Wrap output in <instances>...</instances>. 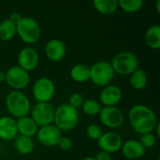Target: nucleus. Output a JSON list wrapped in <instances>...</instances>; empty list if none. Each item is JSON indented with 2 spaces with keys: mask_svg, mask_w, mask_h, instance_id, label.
Instances as JSON below:
<instances>
[{
  "mask_svg": "<svg viewBox=\"0 0 160 160\" xmlns=\"http://www.w3.org/2000/svg\"><path fill=\"white\" fill-rule=\"evenodd\" d=\"M35 144L32 138L18 135L14 139V149L17 153L22 156L30 155L34 150Z\"/></svg>",
  "mask_w": 160,
  "mask_h": 160,
  "instance_id": "aec40b11",
  "label": "nucleus"
},
{
  "mask_svg": "<svg viewBox=\"0 0 160 160\" xmlns=\"http://www.w3.org/2000/svg\"><path fill=\"white\" fill-rule=\"evenodd\" d=\"M115 73L110 62L99 60L90 67V81L97 86L105 87L112 84Z\"/></svg>",
  "mask_w": 160,
  "mask_h": 160,
  "instance_id": "423d86ee",
  "label": "nucleus"
},
{
  "mask_svg": "<svg viewBox=\"0 0 160 160\" xmlns=\"http://www.w3.org/2000/svg\"><path fill=\"white\" fill-rule=\"evenodd\" d=\"M95 159L96 160H112V156L111 154L107 153V152H104V151H99L96 157H95Z\"/></svg>",
  "mask_w": 160,
  "mask_h": 160,
  "instance_id": "7c9ffc66",
  "label": "nucleus"
},
{
  "mask_svg": "<svg viewBox=\"0 0 160 160\" xmlns=\"http://www.w3.org/2000/svg\"><path fill=\"white\" fill-rule=\"evenodd\" d=\"M144 3L142 0H120L118 1V8L127 13H136L140 11Z\"/></svg>",
  "mask_w": 160,
  "mask_h": 160,
  "instance_id": "393cba45",
  "label": "nucleus"
},
{
  "mask_svg": "<svg viewBox=\"0 0 160 160\" xmlns=\"http://www.w3.org/2000/svg\"><path fill=\"white\" fill-rule=\"evenodd\" d=\"M5 103L10 116L16 120L21 117L27 116L32 108L29 98L22 91L12 90L8 92L6 96Z\"/></svg>",
  "mask_w": 160,
  "mask_h": 160,
  "instance_id": "f03ea898",
  "label": "nucleus"
},
{
  "mask_svg": "<svg viewBox=\"0 0 160 160\" xmlns=\"http://www.w3.org/2000/svg\"><path fill=\"white\" fill-rule=\"evenodd\" d=\"M121 151L124 157L128 159L136 160L142 158L145 155L146 149L142 146L140 141L128 140L123 142Z\"/></svg>",
  "mask_w": 160,
  "mask_h": 160,
  "instance_id": "f3484780",
  "label": "nucleus"
},
{
  "mask_svg": "<svg viewBox=\"0 0 160 160\" xmlns=\"http://www.w3.org/2000/svg\"><path fill=\"white\" fill-rule=\"evenodd\" d=\"M140 142L142 144V146L147 149V148H152L156 145L157 143V138L154 133H146L142 135Z\"/></svg>",
  "mask_w": 160,
  "mask_h": 160,
  "instance_id": "cd10ccee",
  "label": "nucleus"
},
{
  "mask_svg": "<svg viewBox=\"0 0 160 160\" xmlns=\"http://www.w3.org/2000/svg\"><path fill=\"white\" fill-rule=\"evenodd\" d=\"M79 123L78 110L71 107L68 103L59 105L55 109L53 125L62 132L74 129Z\"/></svg>",
  "mask_w": 160,
  "mask_h": 160,
  "instance_id": "7ed1b4c3",
  "label": "nucleus"
},
{
  "mask_svg": "<svg viewBox=\"0 0 160 160\" xmlns=\"http://www.w3.org/2000/svg\"><path fill=\"white\" fill-rule=\"evenodd\" d=\"M115 74L128 76L139 68V59L137 55L128 51L116 53L110 62Z\"/></svg>",
  "mask_w": 160,
  "mask_h": 160,
  "instance_id": "20e7f679",
  "label": "nucleus"
},
{
  "mask_svg": "<svg viewBox=\"0 0 160 160\" xmlns=\"http://www.w3.org/2000/svg\"><path fill=\"white\" fill-rule=\"evenodd\" d=\"M98 115L102 125L110 129L119 128L125 122L124 112L117 106L102 107Z\"/></svg>",
  "mask_w": 160,
  "mask_h": 160,
  "instance_id": "9d476101",
  "label": "nucleus"
},
{
  "mask_svg": "<svg viewBox=\"0 0 160 160\" xmlns=\"http://www.w3.org/2000/svg\"><path fill=\"white\" fill-rule=\"evenodd\" d=\"M5 82L13 90L22 91L30 82L29 72L19 66H12L5 71Z\"/></svg>",
  "mask_w": 160,
  "mask_h": 160,
  "instance_id": "0eeeda50",
  "label": "nucleus"
},
{
  "mask_svg": "<svg viewBox=\"0 0 160 160\" xmlns=\"http://www.w3.org/2000/svg\"><path fill=\"white\" fill-rule=\"evenodd\" d=\"M70 78L78 83L90 81V67L84 64H76L70 69Z\"/></svg>",
  "mask_w": 160,
  "mask_h": 160,
  "instance_id": "6ab92c4d",
  "label": "nucleus"
},
{
  "mask_svg": "<svg viewBox=\"0 0 160 160\" xmlns=\"http://www.w3.org/2000/svg\"><path fill=\"white\" fill-rule=\"evenodd\" d=\"M129 78V83L131 87L135 90H142L148 83V77L146 72L142 68L136 69L133 73H131Z\"/></svg>",
  "mask_w": 160,
  "mask_h": 160,
  "instance_id": "5701e85b",
  "label": "nucleus"
},
{
  "mask_svg": "<svg viewBox=\"0 0 160 160\" xmlns=\"http://www.w3.org/2000/svg\"><path fill=\"white\" fill-rule=\"evenodd\" d=\"M84 100H85V99H84L83 96H82L81 93H74V94H72V95L69 97L68 102V103L71 107H73L74 109L78 110V109L82 108V106Z\"/></svg>",
  "mask_w": 160,
  "mask_h": 160,
  "instance_id": "c85d7f7f",
  "label": "nucleus"
},
{
  "mask_svg": "<svg viewBox=\"0 0 160 160\" xmlns=\"http://www.w3.org/2000/svg\"><path fill=\"white\" fill-rule=\"evenodd\" d=\"M5 82V71H0V82Z\"/></svg>",
  "mask_w": 160,
  "mask_h": 160,
  "instance_id": "473e14b6",
  "label": "nucleus"
},
{
  "mask_svg": "<svg viewBox=\"0 0 160 160\" xmlns=\"http://www.w3.org/2000/svg\"><path fill=\"white\" fill-rule=\"evenodd\" d=\"M102 130L100 128L99 126L98 125H95V124H91L87 127L86 128V134H87V137L93 141H97L101 137L102 135Z\"/></svg>",
  "mask_w": 160,
  "mask_h": 160,
  "instance_id": "bb28decb",
  "label": "nucleus"
},
{
  "mask_svg": "<svg viewBox=\"0 0 160 160\" xmlns=\"http://www.w3.org/2000/svg\"><path fill=\"white\" fill-rule=\"evenodd\" d=\"M93 6L98 12L103 15H112L119 8L117 0H95Z\"/></svg>",
  "mask_w": 160,
  "mask_h": 160,
  "instance_id": "4be33fe9",
  "label": "nucleus"
},
{
  "mask_svg": "<svg viewBox=\"0 0 160 160\" xmlns=\"http://www.w3.org/2000/svg\"><path fill=\"white\" fill-rule=\"evenodd\" d=\"M46 57L52 62L62 61L67 53V47L65 43L58 38H52L49 40L44 48Z\"/></svg>",
  "mask_w": 160,
  "mask_h": 160,
  "instance_id": "2eb2a0df",
  "label": "nucleus"
},
{
  "mask_svg": "<svg viewBox=\"0 0 160 160\" xmlns=\"http://www.w3.org/2000/svg\"><path fill=\"white\" fill-rule=\"evenodd\" d=\"M146 45L152 50L160 48V26L158 24L151 25L145 32L144 36Z\"/></svg>",
  "mask_w": 160,
  "mask_h": 160,
  "instance_id": "412c9836",
  "label": "nucleus"
},
{
  "mask_svg": "<svg viewBox=\"0 0 160 160\" xmlns=\"http://www.w3.org/2000/svg\"><path fill=\"white\" fill-rule=\"evenodd\" d=\"M122 137L113 131H108L102 133L101 137L98 140V145L100 151L107 152L109 154L116 153L121 150L123 145Z\"/></svg>",
  "mask_w": 160,
  "mask_h": 160,
  "instance_id": "f8f14e48",
  "label": "nucleus"
},
{
  "mask_svg": "<svg viewBox=\"0 0 160 160\" xmlns=\"http://www.w3.org/2000/svg\"><path fill=\"white\" fill-rule=\"evenodd\" d=\"M128 120L132 128L141 135L154 133L158 125L156 112L144 104L134 105L128 112Z\"/></svg>",
  "mask_w": 160,
  "mask_h": 160,
  "instance_id": "f257e3e1",
  "label": "nucleus"
},
{
  "mask_svg": "<svg viewBox=\"0 0 160 160\" xmlns=\"http://www.w3.org/2000/svg\"><path fill=\"white\" fill-rule=\"evenodd\" d=\"M16 119L11 116L0 117V140L11 141L18 136Z\"/></svg>",
  "mask_w": 160,
  "mask_h": 160,
  "instance_id": "dca6fc26",
  "label": "nucleus"
},
{
  "mask_svg": "<svg viewBox=\"0 0 160 160\" xmlns=\"http://www.w3.org/2000/svg\"><path fill=\"white\" fill-rule=\"evenodd\" d=\"M55 109L51 102H37L32 106L30 111V117L41 128L53 124Z\"/></svg>",
  "mask_w": 160,
  "mask_h": 160,
  "instance_id": "6e6552de",
  "label": "nucleus"
},
{
  "mask_svg": "<svg viewBox=\"0 0 160 160\" xmlns=\"http://www.w3.org/2000/svg\"><path fill=\"white\" fill-rule=\"evenodd\" d=\"M18 134L32 138L37 135L39 127L30 116H23L16 120Z\"/></svg>",
  "mask_w": 160,
  "mask_h": 160,
  "instance_id": "a211bd4d",
  "label": "nucleus"
},
{
  "mask_svg": "<svg viewBox=\"0 0 160 160\" xmlns=\"http://www.w3.org/2000/svg\"><path fill=\"white\" fill-rule=\"evenodd\" d=\"M101 109H102V105L99 103V101L91 98L84 100L82 106V110L83 113H85L88 116H96L99 114Z\"/></svg>",
  "mask_w": 160,
  "mask_h": 160,
  "instance_id": "a878e982",
  "label": "nucleus"
},
{
  "mask_svg": "<svg viewBox=\"0 0 160 160\" xmlns=\"http://www.w3.org/2000/svg\"><path fill=\"white\" fill-rule=\"evenodd\" d=\"M22 16L19 12H12V13L9 14V17H8V19L10 20L12 22H14V23L16 24V23L22 19Z\"/></svg>",
  "mask_w": 160,
  "mask_h": 160,
  "instance_id": "2f4dec72",
  "label": "nucleus"
},
{
  "mask_svg": "<svg viewBox=\"0 0 160 160\" xmlns=\"http://www.w3.org/2000/svg\"><path fill=\"white\" fill-rule=\"evenodd\" d=\"M16 36V24L8 19L0 22V40L9 41Z\"/></svg>",
  "mask_w": 160,
  "mask_h": 160,
  "instance_id": "b1692460",
  "label": "nucleus"
},
{
  "mask_svg": "<svg viewBox=\"0 0 160 160\" xmlns=\"http://www.w3.org/2000/svg\"><path fill=\"white\" fill-rule=\"evenodd\" d=\"M157 10H158V12L159 13L160 12V1L159 0H158V1H157Z\"/></svg>",
  "mask_w": 160,
  "mask_h": 160,
  "instance_id": "72a5a7b5",
  "label": "nucleus"
},
{
  "mask_svg": "<svg viewBox=\"0 0 160 160\" xmlns=\"http://www.w3.org/2000/svg\"><path fill=\"white\" fill-rule=\"evenodd\" d=\"M123 98L122 89L115 84L103 87L99 95V103L103 107H112L120 103Z\"/></svg>",
  "mask_w": 160,
  "mask_h": 160,
  "instance_id": "4468645a",
  "label": "nucleus"
},
{
  "mask_svg": "<svg viewBox=\"0 0 160 160\" xmlns=\"http://www.w3.org/2000/svg\"><path fill=\"white\" fill-rule=\"evenodd\" d=\"M16 35L26 44H35L41 37V29L34 18L22 17L16 23Z\"/></svg>",
  "mask_w": 160,
  "mask_h": 160,
  "instance_id": "39448f33",
  "label": "nucleus"
},
{
  "mask_svg": "<svg viewBox=\"0 0 160 160\" xmlns=\"http://www.w3.org/2000/svg\"><path fill=\"white\" fill-rule=\"evenodd\" d=\"M72 145H73V142H72V140L69 138V137H67V136H62L57 143V146L63 150V151H68L72 148Z\"/></svg>",
  "mask_w": 160,
  "mask_h": 160,
  "instance_id": "c756f323",
  "label": "nucleus"
},
{
  "mask_svg": "<svg viewBox=\"0 0 160 160\" xmlns=\"http://www.w3.org/2000/svg\"><path fill=\"white\" fill-rule=\"evenodd\" d=\"M82 160H96V159H95V158H93V157H86V158H84Z\"/></svg>",
  "mask_w": 160,
  "mask_h": 160,
  "instance_id": "f704fd0d",
  "label": "nucleus"
},
{
  "mask_svg": "<svg viewBox=\"0 0 160 160\" xmlns=\"http://www.w3.org/2000/svg\"><path fill=\"white\" fill-rule=\"evenodd\" d=\"M38 52L35 48L31 46L22 48L18 53V66L27 72L34 70L38 66Z\"/></svg>",
  "mask_w": 160,
  "mask_h": 160,
  "instance_id": "ddd939ff",
  "label": "nucleus"
},
{
  "mask_svg": "<svg viewBox=\"0 0 160 160\" xmlns=\"http://www.w3.org/2000/svg\"><path fill=\"white\" fill-rule=\"evenodd\" d=\"M32 93L37 102H50L55 95V84L48 77L38 78L33 84Z\"/></svg>",
  "mask_w": 160,
  "mask_h": 160,
  "instance_id": "1a4fd4ad",
  "label": "nucleus"
},
{
  "mask_svg": "<svg viewBox=\"0 0 160 160\" xmlns=\"http://www.w3.org/2000/svg\"><path fill=\"white\" fill-rule=\"evenodd\" d=\"M36 136L40 144L47 147H53L57 146V143L63 135L62 131L58 128H56L53 124H51L39 128Z\"/></svg>",
  "mask_w": 160,
  "mask_h": 160,
  "instance_id": "9b49d317",
  "label": "nucleus"
}]
</instances>
